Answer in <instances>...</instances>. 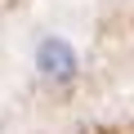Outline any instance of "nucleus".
<instances>
[{
    "label": "nucleus",
    "instance_id": "obj_1",
    "mask_svg": "<svg viewBox=\"0 0 134 134\" xmlns=\"http://www.w3.org/2000/svg\"><path fill=\"white\" fill-rule=\"evenodd\" d=\"M36 72L49 85H72L76 72H81V58H76V49L67 45L63 36H45L36 45Z\"/></svg>",
    "mask_w": 134,
    "mask_h": 134
}]
</instances>
